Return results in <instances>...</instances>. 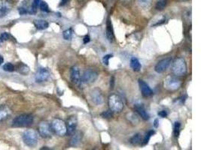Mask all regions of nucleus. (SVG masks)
<instances>
[{
	"mask_svg": "<svg viewBox=\"0 0 201 150\" xmlns=\"http://www.w3.org/2000/svg\"><path fill=\"white\" fill-rule=\"evenodd\" d=\"M15 68H14V65H12V63H6L5 64L4 66H3V70L5 71H8V72H12V71H14Z\"/></svg>",
	"mask_w": 201,
	"mask_h": 150,
	"instance_id": "obj_30",
	"label": "nucleus"
},
{
	"mask_svg": "<svg viewBox=\"0 0 201 150\" xmlns=\"http://www.w3.org/2000/svg\"><path fill=\"white\" fill-rule=\"evenodd\" d=\"M120 2L125 7H130L132 4V0H120Z\"/></svg>",
	"mask_w": 201,
	"mask_h": 150,
	"instance_id": "obj_35",
	"label": "nucleus"
},
{
	"mask_svg": "<svg viewBox=\"0 0 201 150\" xmlns=\"http://www.w3.org/2000/svg\"><path fill=\"white\" fill-rule=\"evenodd\" d=\"M10 35L8 32H3L0 35V39H1L2 41H5L8 40L9 38H10Z\"/></svg>",
	"mask_w": 201,
	"mask_h": 150,
	"instance_id": "obj_33",
	"label": "nucleus"
},
{
	"mask_svg": "<svg viewBox=\"0 0 201 150\" xmlns=\"http://www.w3.org/2000/svg\"><path fill=\"white\" fill-rule=\"evenodd\" d=\"M77 123H78V121H77L76 116H71L67 121V124H66V134L70 135L74 134L77 127Z\"/></svg>",
	"mask_w": 201,
	"mask_h": 150,
	"instance_id": "obj_12",
	"label": "nucleus"
},
{
	"mask_svg": "<svg viewBox=\"0 0 201 150\" xmlns=\"http://www.w3.org/2000/svg\"><path fill=\"white\" fill-rule=\"evenodd\" d=\"M10 110L5 105H0V122H3L8 119Z\"/></svg>",
	"mask_w": 201,
	"mask_h": 150,
	"instance_id": "obj_18",
	"label": "nucleus"
},
{
	"mask_svg": "<svg viewBox=\"0 0 201 150\" xmlns=\"http://www.w3.org/2000/svg\"><path fill=\"white\" fill-rule=\"evenodd\" d=\"M151 1L152 0H137L139 5L142 8H144L149 7L151 4Z\"/></svg>",
	"mask_w": 201,
	"mask_h": 150,
	"instance_id": "obj_25",
	"label": "nucleus"
},
{
	"mask_svg": "<svg viewBox=\"0 0 201 150\" xmlns=\"http://www.w3.org/2000/svg\"><path fill=\"white\" fill-rule=\"evenodd\" d=\"M172 73L177 77L183 76L187 71V64L183 58H177L174 60L172 66Z\"/></svg>",
	"mask_w": 201,
	"mask_h": 150,
	"instance_id": "obj_1",
	"label": "nucleus"
},
{
	"mask_svg": "<svg viewBox=\"0 0 201 150\" xmlns=\"http://www.w3.org/2000/svg\"><path fill=\"white\" fill-rule=\"evenodd\" d=\"M108 106L112 112H120L124 108L122 98L117 94H112L108 97Z\"/></svg>",
	"mask_w": 201,
	"mask_h": 150,
	"instance_id": "obj_3",
	"label": "nucleus"
},
{
	"mask_svg": "<svg viewBox=\"0 0 201 150\" xmlns=\"http://www.w3.org/2000/svg\"><path fill=\"white\" fill-rule=\"evenodd\" d=\"M71 80L74 84H79L81 82L80 71L78 67L73 66L71 68Z\"/></svg>",
	"mask_w": 201,
	"mask_h": 150,
	"instance_id": "obj_14",
	"label": "nucleus"
},
{
	"mask_svg": "<svg viewBox=\"0 0 201 150\" xmlns=\"http://www.w3.org/2000/svg\"><path fill=\"white\" fill-rule=\"evenodd\" d=\"M39 7H40V9L44 12H50L49 7H48V4H47L45 2H41L40 5H39Z\"/></svg>",
	"mask_w": 201,
	"mask_h": 150,
	"instance_id": "obj_31",
	"label": "nucleus"
},
{
	"mask_svg": "<svg viewBox=\"0 0 201 150\" xmlns=\"http://www.w3.org/2000/svg\"><path fill=\"white\" fill-rule=\"evenodd\" d=\"M92 100H93L94 104L97 105H100L103 103V96L101 92L98 89L93 90L91 93Z\"/></svg>",
	"mask_w": 201,
	"mask_h": 150,
	"instance_id": "obj_15",
	"label": "nucleus"
},
{
	"mask_svg": "<svg viewBox=\"0 0 201 150\" xmlns=\"http://www.w3.org/2000/svg\"><path fill=\"white\" fill-rule=\"evenodd\" d=\"M23 140L29 147H33L38 142V133L33 129H28L23 134Z\"/></svg>",
	"mask_w": 201,
	"mask_h": 150,
	"instance_id": "obj_5",
	"label": "nucleus"
},
{
	"mask_svg": "<svg viewBox=\"0 0 201 150\" xmlns=\"http://www.w3.org/2000/svg\"><path fill=\"white\" fill-rule=\"evenodd\" d=\"M180 1H186V0H180Z\"/></svg>",
	"mask_w": 201,
	"mask_h": 150,
	"instance_id": "obj_44",
	"label": "nucleus"
},
{
	"mask_svg": "<svg viewBox=\"0 0 201 150\" xmlns=\"http://www.w3.org/2000/svg\"><path fill=\"white\" fill-rule=\"evenodd\" d=\"M20 14H26V13H27V11H26V10H24V8H20Z\"/></svg>",
	"mask_w": 201,
	"mask_h": 150,
	"instance_id": "obj_41",
	"label": "nucleus"
},
{
	"mask_svg": "<svg viewBox=\"0 0 201 150\" xmlns=\"http://www.w3.org/2000/svg\"><path fill=\"white\" fill-rule=\"evenodd\" d=\"M34 25L36 29L39 30H42L47 29V28L48 27V26H49V24H48V22H47L46 20H36L34 21Z\"/></svg>",
	"mask_w": 201,
	"mask_h": 150,
	"instance_id": "obj_19",
	"label": "nucleus"
},
{
	"mask_svg": "<svg viewBox=\"0 0 201 150\" xmlns=\"http://www.w3.org/2000/svg\"><path fill=\"white\" fill-rule=\"evenodd\" d=\"M114 86V77H112L110 80V89H113Z\"/></svg>",
	"mask_w": 201,
	"mask_h": 150,
	"instance_id": "obj_38",
	"label": "nucleus"
},
{
	"mask_svg": "<svg viewBox=\"0 0 201 150\" xmlns=\"http://www.w3.org/2000/svg\"><path fill=\"white\" fill-rule=\"evenodd\" d=\"M142 137L141 134H134L130 139V143L133 146H138L142 143Z\"/></svg>",
	"mask_w": 201,
	"mask_h": 150,
	"instance_id": "obj_21",
	"label": "nucleus"
},
{
	"mask_svg": "<svg viewBox=\"0 0 201 150\" xmlns=\"http://www.w3.org/2000/svg\"><path fill=\"white\" fill-rule=\"evenodd\" d=\"M171 62H172V59L170 57L165 58L161 61L157 62V65H155V71L158 74H161V73H163L168 68V67L170 66L171 64Z\"/></svg>",
	"mask_w": 201,
	"mask_h": 150,
	"instance_id": "obj_9",
	"label": "nucleus"
},
{
	"mask_svg": "<svg viewBox=\"0 0 201 150\" xmlns=\"http://www.w3.org/2000/svg\"><path fill=\"white\" fill-rule=\"evenodd\" d=\"M90 41H91V38H90L89 35H86L84 38V44H87V43L90 42Z\"/></svg>",
	"mask_w": 201,
	"mask_h": 150,
	"instance_id": "obj_39",
	"label": "nucleus"
},
{
	"mask_svg": "<svg viewBox=\"0 0 201 150\" xmlns=\"http://www.w3.org/2000/svg\"><path fill=\"white\" fill-rule=\"evenodd\" d=\"M63 38H64L65 40H70V39L72 38V35H73L72 29H69L66 30V31L63 32Z\"/></svg>",
	"mask_w": 201,
	"mask_h": 150,
	"instance_id": "obj_26",
	"label": "nucleus"
},
{
	"mask_svg": "<svg viewBox=\"0 0 201 150\" xmlns=\"http://www.w3.org/2000/svg\"><path fill=\"white\" fill-rule=\"evenodd\" d=\"M98 77V74L94 71L86 70L81 76V82L84 84H90L95 81Z\"/></svg>",
	"mask_w": 201,
	"mask_h": 150,
	"instance_id": "obj_7",
	"label": "nucleus"
},
{
	"mask_svg": "<svg viewBox=\"0 0 201 150\" xmlns=\"http://www.w3.org/2000/svg\"><path fill=\"white\" fill-rule=\"evenodd\" d=\"M167 0H159L157 3H156L155 8L158 11H162L165 7L167 6Z\"/></svg>",
	"mask_w": 201,
	"mask_h": 150,
	"instance_id": "obj_24",
	"label": "nucleus"
},
{
	"mask_svg": "<svg viewBox=\"0 0 201 150\" xmlns=\"http://www.w3.org/2000/svg\"><path fill=\"white\" fill-rule=\"evenodd\" d=\"M68 1L69 0H61V4H60V6H62V5H66V4L68 2Z\"/></svg>",
	"mask_w": 201,
	"mask_h": 150,
	"instance_id": "obj_40",
	"label": "nucleus"
},
{
	"mask_svg": "<svg viewBox=\"0 0 201 150\" xmlns=\"http://www.w3.org/2000/svg\"><path fill=\"white\" fill-rule=\"evenodd\" d=\"M155 131H153V130H151V131H148V133H146V134H145V138L143 140H142V145H146V144L148 143V141H149V140H150V138H151V137L152 136V135L153 134H155Z\"/></svg>",
	"mask_w": 201,
	"mask_h": 150,
	"instance_id": "obj_23",
	"label": "nucleus"
},
{
	"mask_svg": "<svg viewBox=\"0 0 201 150\" xmlns=\"http://www.w3.org/2000/svg\"><path fill=\"white\" fill-rule=\"evenodd\" d=\"M182 81L176 77L169 75L164 79L163 81V87L170 92H175L181 87Z\"/></svg>",
	"mask_w": 201,
	"mask_h": 150,
	"instance_id": "obj_2",
	"label": "nucleus"
},
{
	"mask_svg": "<svg viewBox=\"0 0 201 150\" xmlns=\"http://www.w3.org/2000/svg\"><path fill=\"white\" fill-rule=\"evenodd\" d=\"M139 85H140L142 95H143L144 97H150L153 95V92H152L151 88H150L149 86H148L145 82L143 81V80H139Z\"/></svg>",
	"mask_w": 201,
	"mask_h": 150,
	"instance_id": "obj_13",
	"label": "nucleus"
},
{
	"mask_svg": "<svg viewBox=\"0 0 201 150\" xmlns=\"http://www.w3.org/2000/svg\"><path fill=\"white\" fill-rule=\"evenodd\" d=\"M154 125H155V126L156 128H157V126H158V119L155 120V124H154Z\"/></svg>",
	"mask_w": 201,
	"mask_h": 150,
	"instance_id": "obj_43",
	"label": "nucleus"
},
{
	"mask_svg": "<svg viewBox=\"0 0 201 150\" xmlns=\"http://www.w3.org/2000/svg\"><path fill=\"white\" fill-rule=\"evenodd\" d=\"M135 110L137 113L140 115V116L142 118V119L145 121H147L149 119V115L146 111V110L145 109L144 106L142 104H136L135 105Z\"/></svg>",
	"mask_w": 201,
	"mask_h": 150,
	"instance_id": "obj_16",
	"label": "nucleus"
},
{
	"mask_svg": "<svg viewBox=\"0 0 201 150\" xmlns=\"http://www.w3.org/2000/svg\"><path fill=\"white\" fill-rule=\"evenodd\" d=\"M158 116L161 118H165L167 116V112L166 110H161V111L158 112Z\"/></svg>",
	"mask_w": 201,
	"mask_h": 150,
	"instance_id": "obj_37",
	"label": "nucleus"
},
{
	"mask_svg": "<svg viewBox=\"0 0 201 150\" xmlns=\"http://www.w3.org/2000/svg\"><path fill=\"white\" fill-rule=\"evenodd\" d=\"M41 2V0H33V3L32 5V8H31V14H35V12L37 11V8L39 6Z\"/></svg>",
	"mask_w": 201,
	"mask_h": 150,
	"instance_id": "obj_27",
	"label": "nucleus"
},
{
	"mask_svg": "<svg viewBox=\"0 0 201 150\" xmlns=\"http://www.w3.org/2000/svg\"><path fill=\"white\" fill-rule=\"evenodd\" d=\"M106 38L108 39L109 42H112L114 40V35L113 29H112V22L110 21V20H107L106 24Z\"/></svg>",
	"mask_w": 201,
	"mask_h": 150,
	"instance_id": "obj_17",
	"label": "nucleus"
},
{
	"mask_svg": "<svg viewBox=\"0 0 201 150\" xmlns=\"http://www.w3.org/2000/svg\"><path fill=\"white\" fill-rule=\"evenodd\" d=\"M50 128L58 136H65L66 134V125L64 121L61 119H55L51 123Z\"/></svg>",
	"mask_w": 201,
	"mask_h": 150,
	"instance_id": "obj_6",
	"label": "nucleus"
},
{
	"mask_svg": "<svg viewBox=\"0 0 201 150\" xmlns=\"http://www.w3.org/2000/svg\"><path fill=\"white\" fill-rule=\"evenodd\" d=\"M180 128H181V124L178 122H176L174 125V135L176 138H178L180 133Z\"/></svg>",
	"mask_w": 201,
	"mask_h": 150,
	"instance_id": "obj_29",
	"label": "nucleus"
},
{
	"mask_svg": "<svg viewBox=\"0 0 201 150\" xmlns=\"http://www.w3.org/2000/svg\"><path fill=\"white\" fill-rule=\"evenodd\" d=\"M18 70H19V72L20 73V74H28V73H29V68L27 65H24V64H21V65H20L19 66V68H18Z\"/></svg>",
	"mask_w": 201,
	"mask_h": 150,
	"instance_id": "obj_28",
	"label": "nucleus"
},
{
	"mask_svg": "<svg viewBox=\"0 0 201 150\" xmlns=\"http://www.w3.org/2000/svg\"><path fill=\"white\" fill-rule=\"evenodd\" d=\"M127 118H128L129 121H131V120L133 119V121L131 122L132 123H136V120H137V121H138V119H137V116L135 115V114H133V113H130L129 116Z\"/></svg>",
	"mask_w": 201,
	"mask_h": 150,
	"instance_id": "obj_36",
	"label": "nucleus"
},
{
	"mask_svg": "<svg viewBox=\"0 0 201 150\" xmlns=\"http://www.w3.org/2000/svg\"><path fill=\"white\" fill-rule=\"evenodd\" d=\"M112 57V55H111V54H108V55L105 56L104 57H103V63H104L105 65H108V63H109V59Z\"/></svg>",
	"mask_w": 201,
	"mask_h": 150,
	"instance_id": "obj_34",
	"label": "nucleus"
},
{
	"mask_svg": "<svg viewBox=\"0 0 201 150\" xmlns=\"http://www.w3.org/2000/svg\"><path fill=\"white\" fill-rule=\"evenodd\" d=\"M39 132L42 138H49L50 136V133H51L49 124L45 121L41 122L39 125Z\"/></svg>",
	"mask_w": 201,
	"mask_h": 150,
	"instance_id": "obj_10",
	"label": "nucleus"
},
{
	"mask_svg": "<svg viewBox=\"0 0 201 150\" xmlns=\"http://www.w3.org/2000/svg\"><path fill=\"white\" fill-rule=\"evenodd\" d=\"M50 73L46 68H39L35 74V81L38 82H45L49 78Z\"/></svg>",
	"mask_w": 201,
	"mask_h": 150,
	"instance_id": "obj_11",
	"label": "nucleus"
},
{
	"mask_svg": "<svg viewBox=\"0 0 201 150\" xmlns=\"http://www.w3.org/2000/svg\"><path fill=\"white\" fill-rule=\"evenodd\" d=\"M13 3L11 0H0V18H3L12 10Z\"/></svg>",
	"mask_w": 201,
	"mask_h": 150,
	"instance_id": "obj_8",
	"label": "nucleus"
},
{
	"mask_svg": "<svg viewBox=\"0 0 201 150\" xmlns=\"http://www.w3.org/2000/svg\"><path fill=\"white\" fill-rule=\"evenodd\" d=\"M3 62H4V59H3V56L0 55V65L3 63Z\"/></svg>",
	"mask_w": 201,
	"mask_h": 150,
	"instance_id": "obj_42",
	"label": "nucleus"
},
{
	"mask_svg": "<svg viewBox=\"0 0 201 150\" xmlns=\"http://www.w3.org/2000/svg\"><path fill=\"white\" fill-rule=\"evenodd\" d=\"M130 67L132 68L133 70L135 71H140L141 68H142V65H141L139 59L135 57H133L130 59Z\"/></svg>",
	"mask_w": 201,
	"mask_h": 150,
	"instance_id": "obj_20",
	"label": "nucleus"
},
{
	"mask_svg": "<svg viewBox=\"0 0 201 150\" xmlns=\"http://www.w3.org/2000/svg\"><path fill=\"white\" fill-rule=\"evenodd\" d=\"M33 123V116L29 114H23L17 116L13 120L12 125L14 127H29Z\"/></svg>",
	"mask_w": 201,
	"mask_h": 150,
	"instance_id": "obj_4",
	"label": "nucleus"
},
{
	"mask_svg": "<svg viewBox=\"0 0 201 150\" xmlns=\"http://www.w3.org/2000/svg\"><path fill=\"white\" fill-rule=\"evenodd\" d=\"M81 139H82V134L80 132H76L73 134V136L72 139H71L70 141V145L72 146H75L78 145L81 141Z\"/></svg>",
	"mask_w": 201,
	"mask_h": 150,
	"instance_id": "obj_22",
	"label": "nucleus"
},
{
	"mask_svg": "<svg viewBox=\"0 0 201 150\" xmlns=\"http://www.w3.org/2000/svg\"><path fill=\"white\" fill-rule=\"evenodd\" d=\"M112 116H113V113H112V110H107V111H105L101 113V116L103 118H105V119H109V118H112Z\"/></svg>",
	"mask_w": 201,
	"mask_h": 150,
	"instance_id": "obj_32",
	"label": "nucleus"
}]
</instances>
